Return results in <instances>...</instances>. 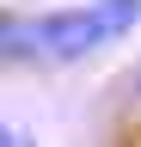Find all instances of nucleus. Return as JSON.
<instances>
[{
  "label": "nucleus",
  "instance_id": "obj_1",
  "mask_svg": "<svg viewBox=\"0 0 141 147\" xmlns=\"http://www.w3.org/2000/svg\"><path fill=\"white\" fill-rule=\"evenodd\" d=\"M31 37H37V61L49 67H74L86 61V55H98L104 43H111V31H104L98 6L86 0V6H49L31 18Z\"/></svg>",
  "mask_w": 141,
  "mask_h": 147
},
{
  "label": "nucleus",
  "instance_id": "obj_2",
  "mask_svg": "<svg viewBox=\"0 0 141 147\" xmlns=\"http://www.w3.org/2000/svg\"><path fill=\"white\" fill-rule=\"evenodd\" d=\"M6 61H37V37H31V18L0 6V67Z\"/></svg>",
  "mask_w": 141,
  "mask_h": 147
},
{
  "label": "nucleus",
  "instance_id": "obj_3",
  "mask_svg": "<svg viewBox=\"0 0 141 147\" xmlns=\"http://www.w3.org/2000/svg\"><path fill=\"white\" fill-rule=\"evenodd\" d=\"M98 18H104V31H111V43H123L135 25H141V0H92Z\"/></svg>",
  "mask_w": 141,
  "mask_h": 147
},
{
  "label": "nucleus",
  "instance_id": "obj_4",
  "mask_svg": "<svg viewBox=\"0 0 141 147\" xmlns=\"http://www.w3.org/2000/svg\"><path fill=\"white\" fill-rule=\"evenodd\" d=\"M129 110H135V117H141V67L129 74Z\"/></svg>",
  "mask_w": 141,
  "mask_h": 147
},
{
  "label": "nucleus",
  "instance_id": "obj_5",
  "mask_svg": "<svg viewBox=\"0 0 141 147\" xmlns=\"http://www.w3.org/2000/svg\"><path fill=\"white\" fill-rule=\"evenodd\" d=\"M0 147H19V135H12V129H0Z\"/></svg>",
  "mask_w": 141,
  "mask_h": 147
}]
</instances>
